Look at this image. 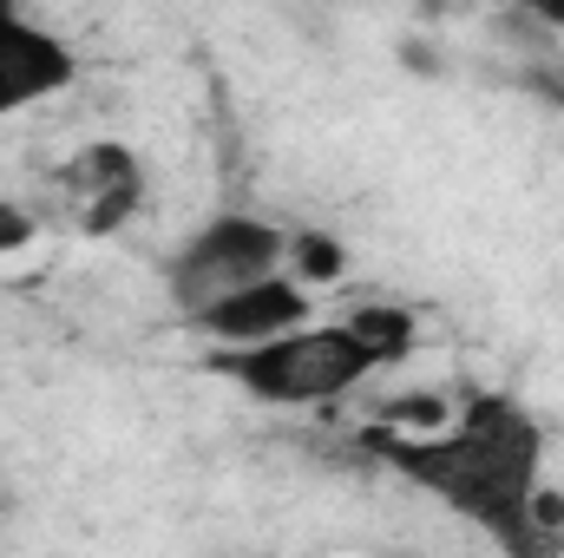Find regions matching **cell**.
I'll use <instances>...</instances> for the list:
<instances>
[{
    "mask_svg": "<svg viewBox=\"0 0 564 558\" xmlns=\"http://www.w3.org/2000/svg\"><path fill=\"white\" fill-rule=\"evenodd\" d=\"M453 395L440 388H414V395H388L381 415H375V433H394V440H426V433H446L453 427Z\"/></svg>",
    "mask_w": 564,
    "mask_h": 558,
    "instance_id": "cell-7",
    "label": "cell"
},
{
    "mask_svg": "<svg viewBox=\"0 0 564 558\" xmlns=\"http://www.w3.org/2000/svg\"><path fill=\"white\" fill-rule=\"evenodd\" d=\"M341 329L375 355V368L408 362V355H414V342H421V315H414V309H401V302H361V309H348V315H341Z\"/></svg>",
    "mask_w": 564,
    "mask_h": 558,
    "instance_id": "cell-6",
    "label": "cell"
},
{
    "mask_svg": "<svg viewBox=\"0 0 564 558\" xmlns=\"http://www.w3.org/2000/svg\"><path fill=\"white\" fill-rule=\"evenodd\" d=\"M315 315V296L302 289L295 277H263L224 302H210L204 315H191L197 335L217 342V355H237V348H263V342H282L295 329H308Z\"/></svg>",
    "mask_w": 564,
    "mask_h": 558,
    "instance_id": "cell-5",
    "label": "cell"
},
{
    "mask_svg": "<svg viewBox=\"0 0 564 558\" xmlns=\"http://www.w3.org/2000/svg\"><path fill=\"white\" fill-rule=\"evenodd\" d=\"M368 447L433 493L446 513L473 519L479 533H492L512 558H539L545 539L532 526V506L545 493V420L512 395H473L446 433L426 440H394L368 427Z\"/></svg>",
    "mask_w": 564,
    "mask_h": 558,
    "instance_id": "cell-1",
    "label": "cell"
},
{
    "mask_svg": "<svg viewBox=\"0 0 564 558\" xmlns=\"http://www.w3.org/2000/svg\"><path fill=\"white\" fill-rule=\"evenodd\" d=\"M282 257H289V230L282 224L257 217V211H224L197 237L177 244V257L164 264V289H171V302L191 322V315H204L210 302H224V296H237L250 282L282 277Z\"/></svg>",
    "mask_w": 564,
    "mask_h": 558,
    "instance_id": "cell-3",
    "label": "cell"
},
{
    "mask_svg": "<svg viewBox=\"0 0 564 558\" xmlns=\"http://www.w3.org/2000/svg\"><path fill=\"white\" fill-rule=\"evenodd\" d=\"M282 277H295L308 296H315V289H328V282L348 277V244H341V237H328V230H289Z\"/></svg>",
    "mask_w": 564,
    "mask_h": 558,
    "instance_id": "cell-8",
    "label": "cell"
},
{
    "mask_svg": "<svg viewBox=\"0 0 564 558\" xmlns=\"http://www.w3.org/2000/svg\"><path fill=\"white\" fill-rule=\"evenodd\" d=\"M210 368L224 382H237L263 408H328V401L355 395L375 375V355L341 322H308V329H295L282 342H263V348L210 355Z\"/></svg>",
    "mask_w": 564,
    "mask_h": 558,
    "instance_id": "cell-2",
    "label": "cell"
},
{
    "mask_svg": "<svg viewBox=\"0 0 564 558\" xmlns=\"http://www.w3.org/2000/svg\"><path fill=\"white\" fill-rule=\"evenodd\" d=\"M33 237H40L33 211H26V204H13V197H0V257H20Z\"/></svg>",
    "mask_w": 564,
    "mask_h": 558,
    "instance_id": "cell-9",
    "label": "cell"
},
{
    "mask_svg": "<svg viewBox=\"0 0 564 558\" xmlns=\"http://www.w3.org/2000/svg\"><path fill=\"white\" fill-rule=\"evenodd\" d=\"M73 79H79L73 46H66L53 26H40L33 13L0 7V119L59 99Z\"/></svg>",
    "mask_w": 564,
    "mask_h": 558,
    "instance_id": "cell-4",
    "label": "cell"
},
{
    "mask_svg": "<svg viewBox=\"0 0 564 558\" xmlns=\"http://www.w3.org/2000/svg\"><path fill=\"white\" fill-rule=\"evenodd\" d=\"M545 93H552V106H558V112H564V79H552V86H545Z\"/></svg>",
    "mask_w": 564,
    "mask_h": 558,
    "instance_id": "cell-10",
    "label": "cell"
}]
</instances>
